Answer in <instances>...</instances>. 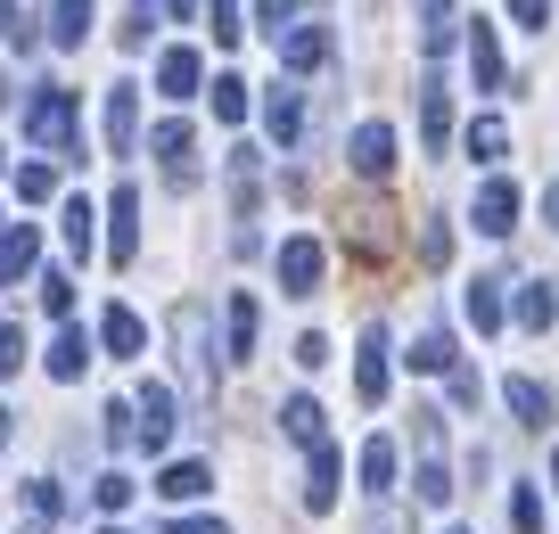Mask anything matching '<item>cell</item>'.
<instances>
[{"label":"cell","instance_id":"obj_1","mask_svg":"<svg viewBox=\"0 0 559 534\" xmlns=\"http://www.w3.org/2000/svg\"><path fill=\"white\" fill-rule=\"evenodd\" d=\"M174 337H181V379H190L198 419L214 428V345H206V305H181L174 312Z\"/></svg>","mask_w":559,"mask_h":534},{"label":"cell","instance_id":"obj_2","mask_svg":"<svg viewBox=\"0 0 559 534\" xmlns=\"http://www.w3.org/2000/svg\"><path fill=\"white\" fill-rule=\"evenodd\" d=\"M25 132H34L41 149H74V91H34V107H25Z\"/></svg>","mask_w":559,"mask_h":534},{"label":"cell","instance_id":"obj_3","mask_svg":"<svg viewBox=\"0 0 559 534\" xmlns=\"http://www.w3.org/2000/svg\"><path fill=\"white\" fill-rule=\"evenodd\" d=\"M148 156L165 165V181H174V190H198V156H190V123H181V116L148 132Z\"/></svg>","mask_w":559,"mask_h":534},{"label":"cell","instance_id":"obj_4","mask_svg":"<svg viewBox=\"0 0 559 534\" xmlns=\"http://www.w3.org/2000/svg\"><path fill=\"white\" fill-rule=\"evenodd\" d=\"M477 230H486V239H510V230H519V181H502V173L477 181Z\"/></svg>","mask_w":559,"mask_h":534},{"label":"cell","instance_id":"obj_5","mask_svg":"<svg viewBox=\"0 0 559 534\" xmlns=\"http://www.w3.org/2000/svg\"><path fill=\"white\" fill-rule=\"evenodd\" d=\"M107 149L140 156V83H107Z\"/></svg>","mask_w":559,"mask_h":534},{"label":"cell","instance_id":"obj_6","mask_svg":"<svg viewBox=\"0 0 559 534\" xmlns=\"http://www.w3.org/2000/svg\"><path fill=\"white\" fill-rule=\"evenodd\" d=\"M321 288V239H280V296Z\"/></svg>","mask_w":559,"mask_h":534},{"label":"cell","instance_id":"obj_7","mask_svg":"<svg viewBox=\"0 0 559 534\" xmlns=\"http://www.w3.org/2000/svg\"><path fill=\"white\" fill-rule=\"evenodd\" d=\"M272 50H280V67H288V74H313V67H330V25H288Z\"/></svg>","mask_w":559,"mask_h":534},{"label":"cell","instance_id":"obj_8","mask_svg":"<svg viewBox=\"0 0 559 534\" xmlns=\"http://www.w3.org/2000/svg\"><path fill=\"white\" fill-rule=\"evenodd\" d=\"M346 165L362 173V181H386V173H395V132H386V123H362L354 149H346Z\"/></svg>","mask_w":559,"mask_h":534},{"label":"cell","instance_id":"obj_9","mask_svg":"<svg viewBox=\"0 0 559 534\" xmlns=\"http://www.w3.org/2000/svg\"><path fill=\"white\" fill-rule=\"evenodd\" d=\"M354 395H362V403H386V329H379V321L362 329V354H354Z\"/></svg>","mask_w":559,"mask_h":534},{"label":"cell","instance_id":"obj_10","mask_svg":"<svg viewBox=\"0 0 559 534\" xmlns=\"http://www.w3.org/2000/svg\"><path fill=\"white\" fill-rule=\"evenodd\" d=\"M132 412H140V444H148V452H165V444H174V428H181V419H174V395H165L157 379L140 387V403H132Z\"/></svg>","mask_w":559,"mask_h":534},{"label":"cell","instance_id":"obj_11","mask_svg":"<svg viewBox=\"0 0 559 534\" xmlns=\"http://www.w3.org/2000/svg\"><path fill=\"white\" fill-rule=\"evenodd\" d=\"M198 83H206V58L198 50H165L157 58V91L165 99H198Z\"/></svg>","mask_w":559,"mask_h":534},{"label":"cell","instance_id":"obj_12","mask_svg":"<svg viewBox=\"0 0 559 534\" xmlns=\"http://www.w3.org/2000/svg\"><path fill=\"white\" fill-rule=\"evenodd\" d=\"M346 247H354V256H386V247H395V214H386V206L346 214Z\"/></svg>","mask_w":559,"mask_h":534},{"label":"cell","instance_id":"obj_13","mask_svg":"<svg viewBox=\"0 0 559 534\" xmlns=\"http://www.w3.org/2000/svg\"><path fill=\"white\" fill-rule=\"evenodd\" d=\"M337 477H346L337 444H313V468H305V510H337Z\"/></svg>","mask_w":559,"mask_h":534},{"label":"cell","instance_id":"obj_14","mask_svg":"<svg viewBox=\"0 0 559 534\" xmlns=\"http://www.w3.org/2000/svg\"><path fill=\"white\" fill-rule=\"evenodd\" d=\"M107 223H116V230H107V256H116V263H132V256H140V190H116Z\"/></svg>","mask_w":559,"mask_h":534},{"label":"cell","instance_id":"obj_15","mask_svg":"<svg viewBox=\"0 0 559 534\" xmlns=\"http://www.w3.org/2000/svg\"><path fill=\"white\" fill-rule=\"evenodd\" d=\"M263 132H272L280 149H297V140H305V99H297L288 83H280L272 99H263Z\"/></svg>","mask_w":559,"mask_h":534},{"label":"cell","instance_id":"obj_16","mask_svg":"<svg viewBox=\"0 0 559 534\" xmlns=\"http://www.w3.org/2000/svg\"><path fill=\"white\" fill-rule=\"evenodd\" d=\"M34 263H41V239H34V230H25V223H17V230H0V288H17Z\"/></svg>","mask_w":559,"mask_h":534},{"label":"cell","instance_id":"obj_17","mask_svg":"<svg viewBox=\"0 0 559 534\" xmlns=\"http://www.w3.org/2000/svg\"><path fill=\"white\" fill-rule=\"evenodd\" d=\"M280 436H288V444H305V452L330 444V436H321V403H313V395H288V403H280Z\"/></svg>","mask_w":559,"mask_h":534},{"label":"cell","instance_id":"obj_18","mask_svg":"<svg viewBox=\"0 0 559 534\" xmlns=\"http://www.w3.org/2000/svg\"><path fill=\"white\" fill-rule=\"evenodd\" d=\"M91 25H99V9H91V0H58V9H50V41H58V50H83Z\"/></svg>","mask_w":559,"mask_h":534},{"label":"cell","instance_id":"obj_19","mask_svg":"<svg viewBox=\"0 0 559 534\" xmlns=\"http://www.w3.org/2000/svg\"><path fill=\"white\" fill-rule=\"evenodd\" d=\"M99 337H107V354H148V329H140L132 305H107L99 312Z\"/></svg>","mask_w":559,"mask_h":534},{"label":"cell","instance_id":"obj_20","mask_svg":"<svg viewBox=\"0 0 559 534\" xmlns=\"http://www.w3.org/2000/svg\"><path fill=\"white\" fill-rule=\"evenodd\" d=\"M362 494L370 501L395 494V436H370V444H362Z\"/></svg>","mask_w":559,"mask_h":534},{"label":"cell","instance_id":"obj_21","mask_svg":"<svg viewBox=\"0 0 559 534\" xmlns=\"http://www.w3.org/2000/svg\"><path fill=\"white\" fill-rule=\"evenodd\" d=\"M502 395H510V412H519L526 428H551V387H543V379H526V370H519Z\"/></svg>","mask_w":559,"mask_h":534},{"label":"cell","instance_id":"obj_22","mask_svg":"<svg viewBox=\"0 0 559 534\" xmlns=\"http://www.w3.org/2000/svg\"><path fill=\"white\" fill-rule=\"evenodd\" d=\"M412 9H419V50L444 58L453 50V0H412Z\"/></svg>","mask_w":559,"mask_h":534},{"label":"cell","instance_id":"obj_23","mask_svg":"<svg viewBox=\"0 0 559 534\" xmlns=\"http://www.w3.org/2000/svg\"><path fill=\"white\" fill-rule=\"evenodd\" d=\"M83 370H91V337L67 321V329H58V345H50V379H67V387H74Z\"/></svg>","mask_w":559,"mask_h":534},{"label":"cell","instance_id":"obj_24","mask_svg":"<svg viewBox=\"0 0 559 534\" xmlns=\"http://www.w3.org/2000/svg\"><path fill=\"white\" fill-rule=\"evenodd\" d=\"M469 74H477V91H502V41H493L486 17H477V34H469Z\"/></svg>","mask_w":559,"mask_h":534},{"label":"cell","instance_id":"obj_25","mask_svg":"<svg viewBox=\"0 0 559 534\" xmlns=\"http://www.w3.org/2000/svg\"><path fill=\"white\" fill-rule=\"evenodd\" d=\"M419 132H428V149H444V132H453V99H444L437 74L419 83Z\"/></svg>","mask_w":559,"mask_h":534},{"label":"cell","instance_id":"obj_26","mask_svg":"<svg viewBox=\"0 0 559 534\" xmlns=\"http://www.w3.org/2000/svg\"><path fill=\"white\" fill-rule=\"evenodd\" d=\"M223 329H230V363H247V354H255V329H263V312H255V296H230V312H223Z\"/></svg>","mask_w":559,"mask_h":534},{"label":"cell","instance_id":"obj_27","mask_svg":"<svg viewBox=\"0 0 559 534\" xmlns=\"http://www.w3.org/2000/svg\"><path fill=\"white\" fill-rule=\"evenodd\" d=\"M551 312H559L551 280H526V288H519V305H510V321H519V329H551Z\"/></svg>","mask_w":559,"mask_h":534},{"label":"cell","instance_id":"obj_28","mask_svg":"<svg viewBox=\"0 0 559 534\" xmlns=\"http://www.w3.org/2000/svg\"><path fill=\"white\" fill-rule=\"evenodd\" d=\"M206 485H214V468H206V461H174V468L157 477V494H165V501H198Z\"/></svg>","mask_w":559,"mask_h":534},{"label":"cell","instance_id":"obj_29","mask_svg":"<svg viewBox=\"0 0 559 534\" xmlns=\"http://www.w3.org/2000/svg\"><path fill=\"white\" fill-rule=\"evenodd\" d=\"M230 198H239V214H255V198H263V165H255V149H230Z\"/></svg>","mask_w":559,"mask_h":534},{"label":"cell","instance_id":"obj_30","mask_svg":"<svg viewBox=\"0 0 559 534\" xmlns=\"http://www.w3.org/2000/svg\"><path fill=\"white\" fill-rule=\"evenodd\" d=\"M461 312H469L477 329H502V321H510V305H502V280H477V288L461 296Z\"/></svg>","mask_w":559,"mask_h":534},{"label":"cell","instance_id":"obj_31","mask_svg":"<svg viewBox=\"0 0 559 534\" xmlns=\"http://www.w3.org/2000/svg\"><path fill=\"white\" fill-rule=\"evenodd\" d=\"M419 501H428V510H444V501H453V468H444V452H419V485H412Z\"/></svg>","mask_w":559,"mask_h":534},{"label":"cell","instance_id":"obj_32","mask_svg":"<svg viewBox=\"0 0 559 534\" xmlns=\"http://www.w3.org/2000/svg\"><path fill=\"white\" fill-rule=\"evenodd\" d=\"M461 354H453V329H419L412 337V370H453Z\"/></svg>","mask_w":559,"mask_h":534},{"label":"cell","instance_id":"obj_33","mask_svg":"<svg viewBox=\"0 0 559 534\" xmlns=\"http://www.w3.org/2000/svg\"><path fill=\"white\" fill-rule=\"evenodd\" d=\"M157 17H165V0H132V9H123V50H148V34H157Z\"/></svg>","mask_w":559,"mask_h":534},{"label":"cell","instance_id":"obj_34","mask_svg":"<svg viewBox=\"0 0 559 534\" xmlns=\"http://www.w3.org/2000/svg\"><path fill=\"white\" fill-rule=\"evenodd\" d=\"M132 494H140V485L123 477V468H99V477H91V501H99L107 518H116V510H132Z\"/></svg>","mask_w":559,"mask_h":534},{"label":"cell","instance_id":"obj_35","mask_svg":"<svg viewBox=\"0 0 559 534\" xmlns=\"http://www.w3.org/2000/svg\"><path fill=\"white\" fill-rule=\"evenodd\" d=\"M502 149H510L502 116H477V123H469V156H477V165H493V156H502Z\"/></svg>","mask_w":559,"mask_h":534},{"label":"cell","instance_id":"obj_36","mask_svg":"<svg viewBox=\"0 0 559 534\" xmlns=\"http://www.w3.org/2000/svg\"><path fill=\"white\" fill-rule=\"evenodd\" d=\"M58 223H67V247H74V256H91V223H99V214H91V198H67V214H58Z\"/></svg>","mask_w":559,"mask_h":534},{"label":"cell","instance_id":"obj_37","mask_svg":"<svg viewBox=\"0 0 559 534\" xmlns=\"http://www.w3.org/2000/svg\"><path fill=\"white\" fill-rule=\"evenodd\" d=\"M214 116H223V123L247 116V83H239V74H214Z\"/></svg>","mask_w":559,"mask_h":534},{"label":"cell","instance_id":"obj_38","mask_svg":"<svg viewBox=\"0 0 559 534\" xmlns=\"http://www.w3.org/2000/svg\"><path fill=\"white\" fill-rule=\"evenodd\" d=\"M34 288H41V305H50L58 321H74V280H67V272H41Z\"/></svg>","mask_w":559,"mask_h":534},{"label":"cell","instance_id":"obj_39","mask_svg":"<svg viewBox=\"0 0 559 534\" xmlns=\"http://www.w3.org/2000/svg\"><path fill=\"white\" fill-rule=\"evenodd\" d=\"M510 526H519V534H543V494H535V485H519V494H510Z\"/></svg>","mask_w":559,"mask_h":534},{"label":"cell","instance_id":"obj_40","mask_svg":"<svg viewBox=\"0 0 559 534\" xmlns=\"http://www.w3.org/2000/svg\"><path fill=\"white\" fill-rule=\"evenodd\" d=\"M206 25H214V41H223V50L247 34V25H239V0H206Z\"/></svg>","mask_w":559,"mask_h":534},{"label":"cell","instance_id":"obj_41","mask_svg":"<svg viewBox=\"0 0 559 534\" xmlns=\"http://www.w3.org/2000/svg\"><path fill=\"white\" fill-rule=\"evenodd\" d=\"M50 190H58V173H50V165H17V198H25V206H41Z\"/></svg>","mask_w":559,"mask_h":534},{"label":"cell","instance_id":"obj_42","mask_svg":"<svg viewBox=\"0 0 559 534\" xmlns=\"http://www.w3.org/2000/svg\"><path fill=\"white\" fill-rule=\"evenodd\" d=\"M17 370H25V329L0 321V379H17Z\"/></svg>","mask_w":559,"mask_h":534},{"label":"cell","instance_id":"obj_43","mask_svg":"<svg viewBox=\"0 0 559 534\" xmlns=\"http://www.w3.org/2000/svg\"><path fill=\"white\" fill-rule=\"evenodd\" d=\"M551 9H559V0H510V17H519L526 34H543V25H551Z\"/></svg>","mask_w":559,"mask_h":534},{"label":"cell","instance_id":"obj_44","mask_svg":"<svg viewBox=\"0 0 559 534\" xmlns=\"http://www.w3.org/2000/svg\"><path fill=\"white\" fill-rule=\"evenodd\" d=\"M444 256H453V230L428 223V230H419V263H444Z\"/></svg>","mask_w":559,"mask_h":534},{"label":"cell","instance_id":"obj_45","mask_svg":"<svg viewBox=\"0 0 559 534\" xmlns=\"http://www.w3.org/2000/svg\"><path fill=\"white\" fill-rule=\"evenodd\" d=\"M165 534H230V526H223V518H174Z\"/></svg>","mask_w":559,"mask_h":534},{"label":"cell","instance_id":"obj_46","mask_svg":"<svg viewBox=\"0 0 559 534\" xmlns=\"http://www.w3.org/2000/svg\"><path fill=\"white\" fill-rule=\"evenodd\" d=\"M17 25H25V9H17V0H0V41H17Z\"/></svg>","mask_w":559,"mask_h":534},{"label":"cell","instance_id":"obj_47","mask_svg":"<svg viewBox=\"0 0 559 534\" xmlns=\"http://www.w3.org/2000/svg\"><path fill=\"white\" fill-rule=\"evenodd\" d=\"M543 223L559 230V173H551V181H543Z\"/></svg>","mask_w":559,"mask_h":534},{"label":"cell","instance_id":"obj_48","mask_svg":"<svg viewBox=\"0 0 559 534\" xmlns=\"http://www.w3.org/2000/svg\"><path fill=\"white\" fill-rule=\"evenodd\" d=\"M165 9H174V17H190V9H198V0H165Z\"/></svg>","mask_w":559,"mask_h":534},{"label":"cell","instance_id":"obj_49","mask_svg":"<svg viewBox=\"0 0 559 534\" xmlns=\"http://www.w3.org/2000/svg\"><path fill=\"white\" fill-rule=\"evenodd\" d=\"M0 444H9V412H0Z\"/></svg>","mask_w":559,"mask_h":534},{"label":"cell","instance_id":"obj_50","mask_svg":"<svg viewBox=\"0 0 559 534\" xmlns=\"http://www.w3.org/2000/svg\"><path fill=\"white\" fill-rule=\"evenodd\" d=\"M551 485H559V452H551Z\"/></svg>","mask_w":559,"mask_h":534},{"label":"cell","instance_id":"obj_51","mask_svg":"<svg viewBox=\"0 0 559 534\" xmlns=\"http://www.w3.org/2000/svg\"><path fill=\"white\" fill-rule=\"evenodd\" d=\"M99 534H123V526H99Z\"/></svg>","mask_w":559,"mask_h":534},{"label":"cell","instance_id":"obj_52","mask_svg":"<svg viewBox=\"0 0 559 534\" xmlns=\"http://www.w3.org/2000/svg\"><path fill=\"white\" fill-rule=\"evenodd\" d=\"M0 230H9V214H0Z\"/></svg>","mask_w":559,"mask_h":534},{"label":"cell","instance_id":"obj_53","mask_svg":"<svg viewBox=\"0 0 559 534\" xmlns=\"http://www.w3.org/2000/svg\"><path fill=\"white\" fill-rule=\"evenodd\" d=\"M453 534H469V526H453Z\"/></svg>","mask_w":559,"mask_h":534},{"label":"cell","instance_id":"obj_54","mask_svg":"<svg viewBox=\"0 0 559 534\" xmlns=\"http://www.w3.org/2000/svg\"><path fill=\"white\" fill-rule=\"evenodd\" d=\"M0 165H9V156H0Z\"/></svg>","mask_w":559,"mask_h":534}]
</instances>
